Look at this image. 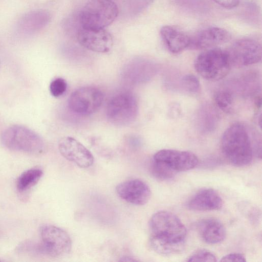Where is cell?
Listing matches in <instances>:
<instances>
[{
	"label": "cell",
	"instance_id": "6da1fadb",
	"mask_svg": "<svg viewBox=\"0 0 262 262\" xmlns=\"http://www.w3.org/2000/svg\"><path fill=\"white\" fill-rule=\"evenodd\" d=\"M221 149L227 160L235 166H245L251 162L253 147L244 124L235 123L226 129L222 136Z\"/></svg>",
	"mask_w": 262,
	"mask_h": 262
},
{
	"label": "cell",
	"instance_id": "7a4b0ae2",
	"mask_svg": "<svg viewBox=\"0 0 262 262\" xmlns=\"http://www.w3.org/2000/svg\"><path fill=\"white\" fill-rule=\"evenodd\" d=\"M118 14V7L112 0H90L78 15L81 27L98 30L111 24Z\"/></svg>",
	"mask_w": 262,
	"mask_h": 262
},
{
	"label": "cell",
	"instance_id": "3957f363",
	"mask_svg": "<svg viewBox=\"0 0 262 262\" xmlns=\"http://www.w3.org/2000/svg\"><path fill=\"white\" fill-rule=\"evenodd\" d=\"M194 68L203 78L212 81L224 78L231 64L227 50L212 48L201 53L195 58Z\"/></svg>",
	"mask_w": 262,
	"mask_h": 262
},
{
	"label": "cell",
	"instance_id": "277c9868",
	"mask_svg": "<svg viewBox=\"0 0 262 262\" xmlns=\"http://www.w3.org/2000/svg\"><path fill=\"white\" fill-rule=\"evenodd\" d=\"M149 228L152 236L172 243H185L187 230L174 213L161 210L152 215L149 221Z\"/></svg>",
	"mask_w": 262,
	"mask_h": 262
},
{
	"label": "cell",
	"instance_id": "5b68a950",
	"mask_svg": "<svg viewBox=\"0 0 262 262\" xmlns=\"http://www.w3.org/2000/svg\"><path fill=\"white\" fill-rule=\"evenodd\" d=\"M1 140L3 145L10 150L31 154L43 151L45 143L41 137L33 130L20 125L5 129Z\"/></svg>",
	"mask_w": 262,
	"mask_h": 262
},
{
	"label": "cell",
	"instance_id": "8992f818",
	"mask_svg": "<svg viewBox=\"0 0 262 262\" xmlns=\"http://www.w3.org/2000/svg\"><path fill=\"white\" fill-rule=\"evenodd\" d=\"M138 112L136 97L131 92H123L114 96L108 103L106 116L108 120L117 125L132 123Z\"/></svg>",
	"mask_w": 262,
	"mask_h": 262
},
{
	"label": "cell",
	"instance_id": "52a82bcc",
	"mask_svg": "<svg viewBox=\"0 0 262 262\" xmlns=\"http://www.w3.org/2000/svg\"><path fill=\"white\" fill-rule=\"evenodd\" d=\"M41 243H39V254L58 257L68 254L72 241L69 235L58 227L46 225L40 229Z\"/></svg>",
	"mask_w": 262,
	"mask_h": 262
},
{
	"label": "cell",
	"instance_id": "ba28073f",
	"mask_svg": "<svg viewBox=\"0 0 262 262\" xmlns=\"http://www.w3.org/2000/svg\"><path fill=\"white\" fill-rule=\"evenodd\" d=\"M104 99L102 92L93 86H84L74 91L70 96L68 105L74 113L90 115L101 107Z\"/></svg>",
	"mask_w": 262,
	"mask_h": 262
},
{
	"label": "cell",
	"instance_id": "9c48e42d",
	"mask_svg": "<svg viewBox=\"0 0 262 262\" xmlns=\"http://www.w3.org/2000/svg\"><path fill=\"white\" fill-rule=\"evenodd\" d=\"M227 51L231 66H250L259 62L261 59V45L253 39H239L234 42Z\"/></svg>",
	"mask_w": 262,
	"mask_h": 262
},
{
	"label": "cell",
	"instance_id": "30bf717a",
	"mask_svg": "<svg viewBox=\"0 0 262 262\" xmlns=\"http://www.w3.org/2000/svg\"><path fill=\"white\" fill-rule=\"evenodd\" d=\"M152 159L164 163L176 172L192 169L199 163V159L194 153L170 149L157 151Z\"/></svg>",
	"mask_w": 262,
	"mask_h": 262
},
{
	"label": "cell",
	"instance_id": "8fae6325",
	"mask_svg": "<svg viewBox=\"0 0 262 262\" xmlns=\"http://www.w3.org/2000/svg\"><path fill=\"white\" fill-rule=\"evenodd\" d=\"M61 155L81 168L91 166L94 158L91 151L82 143L71 137H64L58 142Z\"/></svg>",
	"mask_w": 262,
	"mask_h": 262
},
{
	"label": "cell",
	"instance_id": "7c38bea8",
	"mask_svg": "<svg viewBox=\"0 0 262 262\" xmlns=\"http://www.w3.org/2000/svg\"><path fill=\"white\" fill-rule=\"evenodd\" d=\"M116 192L122 200L131 204L141 206L146 204L151 196L149 186L139 179H132L119 183Z\"/></svg>",
	"mask_w": 262,
	"mask_h": 262
},
{
	"label": "cell",
	"instance_id": "4fadbf2b",
	"mask_svg": "<svg viewBox=\"0 0 262 262\" xmlns=\"http://www.w3.org/2000/svg\"><path fill=\"white\" fill-rule=\"evenodd\" d=\"M76 36L82 46L95 52H108L113 45L112 35L104 29L93 30L80 27Z\"/></svg>",
	"mask_w": 262,
	"mask_h": 262
},
{
	"label": "cell",
	"instance_id": "5bb4252c",
	"mask_svg": "<svg viewBox=\"0 0 262 262\" xmlns=\"http://www.w3.org/2000/svg\"><path fill=\"white\" fill-rule=\"evenodd\" d=\"M230 38V34L226 30L216 27H208L191 38L189 48L197 50L208 49L225 43Z\"/></svg>",
	"mask_w": 262,
	"mask_h": 262
},
{
	"label": "cell",
	"instance_id": "9a60e30c",
	"mask_svg": "<svg viewBox=\"0 0 262 262\" xmlns=\"http://www.w3.org/2000/svg\"><path fill=\"white\" fill-rule=\"evenodd\" d=\"M223 204V200L218 192L212 188H204L191 197L187 206L194 211H210L220 209Z\"/></svg>",
	"mask_w": 262,
	"mask_h": 262
},
{
	"label": "cell",
	"instance_id": "2e32d148",
	"mask_svg": "<svg viewBox=\"0 0 262 262\" xmlns=\"http://www.w3.org/2000/svg\"><path fill=\"white\" fill-rule=\"evenodd\" d=\"M160 33L167 49L172 53H180L190 46L191 37L174 26H164Z\"/></svg>",
	"mask_w": 262,
	"mask_h": 262
},
{
	"label": "cell",
	"instance_id": "e0dca14e",
	"mask_svg": "<svg viewBox=\"0 0 262 262\" xmlns=\"http://www.w3.org/2000/svg\"><path fill=\"white\" fill-rule=\"evenodd\" d=\"M202 240L208 244H216L223 242L226 236V229L217 219L208 218L202 220L197 226Z\"/></svg>",
	"mask_w": 262,
	"mask_h": 262
},
{
	"label": "cell",
	"instance_id": "ac0fdd59",
	"mask_svg": "<svg viewBox=\"0 0 262 262\" xmlns=\"http://www.w3.org/2000/svg\"><path fill=\"white\" fill-rule=\"evenodd\" d=\"M51 19L50 14L45 10H35L26 14L20 19L19 28L25 33H34L43 28Z\"/></svg>",
	"mask_w": 262,
	"mask_h": 262
},
{
	"label": "cell",
	"instance_id": "d6986e66",
	"mask_svg": "<svg viewBox=\"0 0 262 262\" xmlns=\"http://www.w3.org/2000/svg\"><path fill=\"white\" fill-rule=\"evenodd\" d=\"M219 116L215 108L210 104L203 105L199 110L197 122L200 130L203 133H209L216 128Z\"/></svg>",
	"mask_w": 262,
	"mask_h": 262
},
{
	"label": "cell",
	"instance_id": "ffe728a7",
	"mask_svg": "<svg viewBox=\"0 0 262 262\" xmlns=\"http://www.w3.org/2000/svg\"><path fill=\"white\" fill-rule=\"evenodd\" d=\"M149 245L156 253L163 256H170L181 253L184 249L185 243L167 242L151 236Z\"/></svg>",
	"mask_w": 262,
	"mask_h": 262
},
{
	"label": "cell",
	"instance_id": "44dd1931",
	"mask_svg": "<svg viewBox=\"0 0 262 262\" xmlns=\"http://www.w3.org/2000/svg\"><path fill=\"white\" fill-rule=\"evenodd\" d=\"M43 174L39 168H31L23 172L17 180L16 188L18 191H27L36 185Z\"/></svg>",
	"mask_w": 262,
	"mask_h": 262
},
{
	"label": "cell",
	"instance_id": "7402d4cb",
	"mask_svg": "<svg viewBox=\"0 0 262 262\" xmlns=\"http://www.w3.org/2000/svg\"><path fill=\"white\" fill-rule=\"evenodd\" d=\"M234 98L233 93L228 89H223L217 91L214 96L215 103L217 107L227 113L232 112Z\"/></svg>",
	"mask_w": 262,
	"mask_h": 262
},
{
	"label": "cell",
	"instance_id": "603a6c76",
	"mask_svg": "<svg viewBox=\"0 0 262 262\" xmlns=\"http://www.w3.org/2000/svg\"><path fill=\"white\" fill-rule=\"evenodd\" d=\"M150 170L156 179L162 181L171 179L177 173L164 163L153 159Z\"/></svg>",
	"mask_w": 262,
	"mask_h": 262
},
{
	"label": "cell",
	"instance_id": "cb8c5ba5",
	"mask_svg": "<svg viewBox=\"0 0 262 262\" xmlns=\"http://www.w3.org/2000/svg\"><path fill=\"white\" fill-rule=\"evenodd\" d=\"M187 261H217L216 256L211 251L200 249L192 253L187 259Z\"/></svg>",
	"mask_w": 262,
	"mask_h": 262
},
{
	"label": "cell",
	"instance_id": "d4e9b609",
	"mask_svg": "<svg viewBox=\"0 0 262 262\" xmlns=\"http://www.w3.org/2000/svg\"><path fill=\"white\" fill-rule=\"evenodd\" d=\"M180 82L182 88L188 92L195 93L200 89L199 80L194 75H185L182 78Z\"/></svg>",
	"mask_w": 262,
	"mask_h": 262
},
{
	"label": "cell",
	"instance_id": "484cf974",
	"mask_svg": "<svg viewBox=\"0 0 262 262\" xmlns=\"http://www.w3.org/2000/svg\"><path fill=\"white\" fill-rule=\"evenodd\" d=\"M67 88L66 81L62 78H57L51 82L49 89L53 96L58 97L66 92Z\"/></svg>",
	"mask_w": 262,
	"mask_h": 262
},
{
	"label": "cell",
	"instance_id": "4316f807",
	"mask_svg": "<svg viewBox=\"0 0 262 262\" xmlns=\"http://www.w3.org/2000/svg\"><path fill=\"white\" fill-rule=\"evenodd\" d=\"M154 0H129L128 8L131 13L137 15L143 11Z\"/></svg>",
	"mask_w": 262,
	"mask_h": 262
},
{
	"label": "cell",
	"instance_id": "83f0119b",
	"mask_svg": "<svg viewBox=\"0 0 262 262\" xmlns=\"http://www.w3.org/2000/svg\"><path fill=\"white\" fill-rule=\"evenodd\" d=\"M221 261H246L245 256L239 253H232L223 256L220 260Z\"/></svg>",
	"mask_w": 262,
	"mask_h": 262
},
{
	"label": "cell",
	"instance_id": "f1b7e54d",
	"mask_svg": "<svg viewBox=\"0 0 262 262\" xmlns=\"http://www.w3.org/2000/svg\"><path fill=\"white\" fill-rule=\"evenodd\" d=\"M215 4L226 9H233L236 7L240 0H210Z\"/></svg>",
	"mask_w": 262,
	"mask_h": 262
},
{
	"label": "cell",
	"instance_id": "f546056e",
	"mask_svg": "<svg viewBox=\"0 0 262 262\" xmlns=\"http://www.w3.org/2000/svg\"><path fill=\"white\" fill-rule=\"evenodd\" d=\"M121 261H136L137 260L134 259L133 258L129 257H122L121 259H120Z\"/></svg>",
	"mask_w": 262,
	"mask_h": 262
}]
</instances>
